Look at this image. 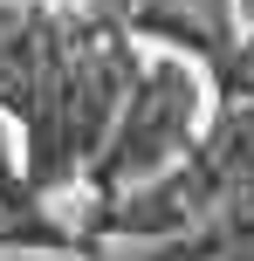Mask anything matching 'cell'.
<instances>
[{
	"mask_svg": "<svg viewBox=\"0 0 254 261\" xmlns=\"http://www.w3.org/2000/svg\"><path fill=\"white\" fill-rule=\"evenodd\" d=\"M206 117H213L206 69L186 62V55H172V48L145 55L131 90H124V103H117V117H110V130H103V144H96V158L82 165L90 199H110L124 186H145L158 172H172L200 144Z\"/></svg>",
	"mask_w": 254,
	"mask_h": 261,
	"instance_id": "cell-1",
	"label": "cell"
}]
</instances>
